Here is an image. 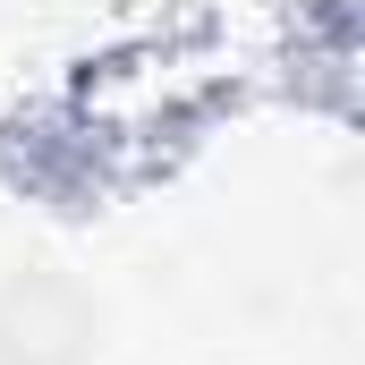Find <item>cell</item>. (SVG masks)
<instances>
[{"label":"cell","mask_w":365,"mask_h":365,"mask_svg":"<svg viewBox=\"0 0 365 365\" xmlns=\"http://www.w3.org/2000/svg\"><path fill=\"white\" fill-rule=\"evenodd\" d=\"M102 357V297L60 264L0 272V365H93Z\"/></svg>","instance_id":"obj_1"}]
</instances>
